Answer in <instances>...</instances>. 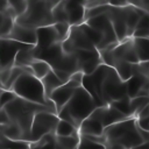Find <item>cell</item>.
Listing matches in <instances>:
<instances>
[{
  "instance_id": "obj_2",
  "label": "cell",
  "mask_w": 149,
  "mask_h": 149,
  "mask_svg": "<svg viewBox=\"0 0 149 149\" xmlns=\"http://www.w3.org/2000/svg\"><path fill=\"white\" fill-rule=\"evenodd\" d=\"M97 107L98 105L92 95L83 86H80L76 90L72 98L58 112L57 115L59 116V119L69 121L79 129L81 122L87 119Z\"/></svg>"
},
{
  "instance_id": "obj_5",
  "label": "cell",
  "mask_w": 149,
  "mask_h": 149,
  "mask_svg": "<svg viewBox=\"0 0 149 149\" xmlns=\"http://www.w3.org/2000/svg\"><path fill=\"white\" fill-rule=\"evenodd\" d=\"M127 97V83L120 78L113 68H111L101 81L98 94V106L111 105L112 102Z\"/></svg>"
},
{
  "instance_id": "obj_19",
  "label": "cell",
  "mask_w": 149,
  "mask_h": 149,
  "mask_svg": "<svg viewBox=\"0 0 149 149\" xmlns=\"http://www.w3.org/2000/svg\"><path fill=\"white\" fill-rule=\"evenodd\" d=\"M42 84H43V87H44V93H45V99L48 101H51L50 100V95L52 94V92L58 88L59 86H62L64 83L56 76V73L54 72V70H51L43 79H41Z\"/></svg>"
},
{
  "instance_id": "obj_21",
  "label": "cell",
  "mask_w": 149,
  "mask_h": 149,
  "mask_svg": "<svg viewBox=\"0 0 149 149\" xmlns=\"http://www.w3.org/2000/svg\"><path fill=\"white\" fill-rule=\"evenodd\" d=\"M31 68V71H33V74L38 78V79H43L51 70L52 68L50 66V64L43 59H35L30 65Z\"/></svg>"
},
{
  "instance_id": "obj_9",
  "label": "cell",
  "mask_w": 149,
  "mask_h": 149,
  "mask_svg": "<svg viewBox=\"0 0 149 149\" xmlns=\"http://www.w3.org/2000/svg\"><path fill=\"white\" fill-rule=\"evenodd\" d=\"M72 54L76 55L78 59L79 71H81L84 74H90L93 71H95L101 64V55L98 49L94 50H76Z\"/></svg>"
},
{
  "instance_id": "obj_3",
  "label": "cell",
  "mask_w": 149,
  "mask_h": 149,
  "mask_svg": "<svg viewBox=\"0 0 149 149\" xmlns=\"http://www.w3.org/2000/svg\"><path fill=\"white\" fill-rule=\"evenodd\" d=\"M56 2H48V1H36L30 0L28 1V7L26 12L17 16L15 22L37 29L41 27L52 26L55 24L54 16H52V9L58 3Z\"/></svg>"
},
{
  "instance_id": "obj_28",
  "label": "cell",
  "mask_w": 149,
  "mask_h": 149,
  "mask_svg": "<svg viewBox=\"0 0 149 149\" xmlns=\"http://www.w3.org/2000/svg\"><path fill=\"white\" fill-rule=\"evenodd\" d=\"M24 72H26L24 68L13 66V68H12V71H10L9 79H8V81L3 85V90H6V91H10V90H12V87H13V85L15 84V81L19 79V77H20L22 73H24Z\"/></svg>"
},
{
  "instance_id": "obj_18",
  "label": "cell",
  "mask_w": 149,
  "mask_h": 149,
  "mask_svg": "<svg viewBox=\"0 0 149 149\" xmlns=\"http://www.w3.org/2000/svg\"><path fill=\"white\" fill-rule=\"evenodd\" d=\"M36 59L35 57V45H27L26 48L19 50V52L15 56L14 61V66H29Z\"/></svg>"
},
{
  "instance_id": "obj_43",
  "label": "cell",
  "mask_w": 149,
  "mask_h": 149,
  "mask_svg": "<svg viewBox=\"0 0 149 149\" xmlns=\"http://www.w3.org/2000/svg\"><path fill=\"white\" fill-rule=\"evenodd\" d=\"M73 149H77V148H73Z\"/></svg>"
},
{
  "instance_id": "obj_10",
  "label": "cell",
  "mask_w": 149,
  "mask_h": 149,
  "mask_svg": "<svg viewBox=\"0 0 149 149\" xmlns=\"http://www.w3.org/2000/svg\"><path fill=\"white\" fill-rule=\"evenodd\" d=\"M64 9L68 17V23L73 26H79L85 22L87 0H63Z\"/></svg>"
},
{
  "instance_id": "obj_41",
  "label": "cell",
  "mask_w": 149,
  "mask_h": 149,
  "mask_svg": "<svg viewBox=\"0 0 149 149\" xmlns=\"http://www.w3.org/2000/svg\"><path fill=\"white\" fill-rule=\"evenodd\" d=\"M148 105H149V95H148Z\"/></svg>"
},
{
  "instance_id": "obj_36",
  "label": "cell",
  "mask_w": 149,
  "mask_h": 149,
  "mask_svg": "<svg viewBox=\"0 0 149 149\" xmlns=\"http://www.w3.org/2000/svg\"><path fill=\"white\" fill-rule=\"evenodd\" d=\"M106 3H108L107 0H87V9L88 8H92V7L106 5Z\"/></svg>"
},
{
  "instance_id": "obj_27",
  "label": "cell",
  "mask_w": 149,
  "mask_h": 149,
  "mask_svg": "<svg viewBox=\"0 0 149 149\" xmlns=\"http://www.w3.org/2000/svg\"><path fill=\"white\" fill-rule=\"evenodd\" d=\"M77 149H106V147L104 144L90 139L88 136L80 135Z\"/></svg>"
},
{
  "instance_id": "obj_14",
  "label": "cell",
  "mask_w": 149,
  "mask_h": 149,
  "mask_svg": "<svg viewBox=\"0 0 149 149\" xmlns=\"http://www.w3.org/2000/svg\"><path fill=\"white\" fill-rule=\"evenodd\" d=\"M36 35H37V43L35 45L36 51L47 50V49L51 48L52 45L62 42L54 24L37 28L36 29Z\"/></svg>"
},
{
  "instance_id": "obj_12",
  "label": "cell",
  "mask_w": 149,
  "mask_h": 149,
  "mask_svg": "<svg viewBox=\"0 0 149 149\" xmlns=\"http://www.w3.org/2000/svg\"><path fill=\"white\" fill-rule=\"evenodd\" d=\"M90 116L94 120L100 121L105 128L111 126V125H114L116 122L129 119L126 114H123L122 112H120L119 109H116L112 105H105V106L97 107Z\"/></svg>"
},
{
  "instance_id": "obj_11",
  "label": "cell",
  "mask_w": 149,
  "mask_h": 149,
  "mask_svg": "<svg viewBox=\"0 0 149 149\" xmlns=\"http://www.w3.org/2000/svg\"><path fill=\"white\" fill-rule=\"evenodd\" d=\"M105 50H107L113 58L121 59L130 64H137L141 62L133 38H128L123 42H120L114 49H105Z\"/></svg>"
},
{
  "instance_id": "obj_29",
  "label": "cell",
  "mask_w": 149,
  "mask_h": 149,
  "mask_svg": "<svg viewBox=\"0 0 149 149\" xmlns=\"http://www.w3.org/2000/svg\"><path fill=\"white\" fill-rule=\"evenodd\" d=\"M52 16H54V21L55 23L57 22H63V23H68V17H66V13L64 9V5H63V0H61L52 9Z\"/></svg>"
},
{
  "instance_id": "obj_38",
  "label": "cell",
  "mask_w": 149,
  "mask_h": 149,
  "mask_svg": "<svg viewBox=\"0 0 149 149\" xmlns=\"http://www.w3.org/2000/svg\"><path fill=\"white\" fill-rule=\"evenodd\" d=\"M3 19H5V14L0 12V27H1V24H2V22H3Z\"/></svg>"
},
{
  "instance_id": "obj_6",
  "label": "cell",
  "mask_w": 149,
  "mask_h": 149,
  "mask_svg": "<svg viewBox=\"0 0 149 149\" xmlns=\"http://www.w3.org/2000/svg\"><path fill=\"white\" fill-rule=\"evenodd\" d=\"M90 27H92L94 30H97L102 41H101V44L100 47L98 48L99 51L101 50H105L109 47H116L120 42L116 37V34L114 31V28H113V24L109 20V17L107 16V14H100V15H97L94 17H91V19H87L85 21Z\"/></svg>"
},
{
  "instance_id": "obj_24",
  "label": "cell",
  "mask_w": 149,
  "mask_h": 149,
  "mask_svg": "<svg viewBox=\"0 0 149 149\" xmlns=\"http://www.w3.org/2000/svg\"><path fill=\"white\" fill-rule=\"evenodd\" d=\"M55 134L57 136H72V135L79 134V129L76 128L69 121H65V120H62L61 119L59 122H58V125H57V127H56Z\"/></svg>"
},
{
  "instance_id": "obj_26",
  "label": "cell",
  "mask_w": 149,
  "mask_h": 149,
  "mask_svg": "<svg viewBox=\"0 0 149 149\" xmlns=\"http://www.w3.org/2000/svg\"><path fill=\"white\" fill-rule=\"evenodd\" d=\"M148 106V97H136L130 99V114L136 118L140 112H142Z\"/></svg>"
},
{
  "instance_id": "obj_32",
  "label": "cell",
  "mask_w": 149,
  "mask_h": 149,
  "mask_svg": "<svg viewBox=\"0 0 149 149\" xmlns=\"http://www.w3.org/2000/svg\"><path fill=\"white\" fill-rule=\"evenodd\" d=\"M54 26H55V28H56V30H57V33H58V35L61 37V41L63 42L64 40H66L68 36H69L71 26L69 23H63V22H57Z\"/></svg>"
},
{
  "instance_id": "obj_34",
  "label": "cell",
  "mask_w": 149,
  "mask_h": 149,
  "mask_svg": "<svg viewBox=\"0 0 149 149\" xmlns=\"http://www.w3.org/2000/svg\"><path fill=\"white\" fill-rule=\"evenodd\" d=\"M10 71H12V68H3L0 72V83L2 84V88H3V85L8 81L9 79V76H10Z\"/></svg>"
},
{
  "instance_id": "obj_15",
  "label": "cell",
  "mask_w": 149,
  "mask_h": 149,
  "mask_svg": "<svg viewBox=\"0 0 149 149\" xmlns=\"http://www.w3.org/2000/svg\"><path fill=\"white\" fill-rule=\"evenodd\" d=\"M127 93L128 97L136 98V97H148L149 95V77L141 74V73H134L130 79L127 81Z\"/></svg>"
},
{
  "instance_id": "obj_35",
  "label": "cell",
  "mask_w": 149,
  "mask_h": 149,
  "mask_svg": "<svg viewBox=\"0 0 149 149\" xmlns=\"http://www.w3.org/2000/svg\"><path fill=\"white\" fill-rule=\"evenodd\" d=\"M54 72L56 73V76L65 84V83H68L70 79H71V73H69V72H66V71H63V70H54Z\"/></svg>"
},
{
  "instance_id": "obj_4",
  "label": "cell",
  "mask_w": 149,
  "mask_h": 149,
  "mask_svg": "<svg viewBox=\"0 0 149 149\" xmlns=\"http://www.w3.org/2000/svg\"><path fill=\"white\" fill-rule=\"evenodd\" d=\"M10 91H13L17 97L27 101L55 107V104L52 101H48L45 99L44 87L41 79L36 78L34 74L29 72L22 73L19 77V79L15 81Z\"/></svg>"
},
{
  "instance_id": "obj_25",
  "label": "cell",
  "mask_w": 149,
  "mask_h": 149,
  "mask_svg": "<svg viewBox=\"0 0 149 149\" xmlns=\"http://www.w3.org/2000/svg\"><path fill=\"white\" fill-rule=\"evenodd\" d=\"M55 140H56L55 133L48 134L36 142H31L29 149H56L55 148Z\"/></svg>"
},
{
  "instance_id": "obj_17",
  "label": "cell",
  "mask_w": 149,
  "mask_h": 149,
  "mask_svg": "<svg viewBox=\"0 0 149 149\" xmlns=\"http://www.w3.org/2000/svg\"><path fill=\"white\" fill-rule=\"evenodd\" d=\"M105 127L104 125L98 121L92 119L91 116H88L87 119H85L80 127H79V134L80 135H94V136H101L104 134Z\"/></svg>"
},
{
  "instance_id": "obj_23",
  "label": "cell",
  "mask_w": 149,
  "mask_h": 149,
  "mask_svg": "<svg viewBox=\"0 0 149 149\" xmlns=\"http://www.w3.org/2000/svg\"><path fill=\"white\" fill-rule=\"evenodd\" d=\"M133 37L134 38H149V13L148 12H146L141 16Z\"/></svg>"
},
{
  "instance_id": "obj_42",
  "label": "cell",
  "mask_w": 149,
  "mask_h": 149,
  "mask_svg": "<svg viewBox=\"0 0 149 149\" xmlns=\"http://www.w3.org/2000/svg\"><path fill=\"white\" fill-rule=\"evenodd\" d=\"M147 142H148V143H149V137H148V140H147Z\"/></svg>"
},
{
  "instance_id": "obj_33",
  "label": "cell",
  "mask_w": 149,
  "mask_h": 149,
  "mask_svg": "<svg viewBox=\"0 0 149 149\" xmlns=\"http://www.w3.org/2000/svg\"><path fill=\"white\" fill-rule=\"evenodd\" d=\"M16 97L17 95L13 91H6V90H3L1 92V94H0V108H2L5 105H7L8 102H10Z\"/></svg>"
},
{
  "instance_id": "obj_16",
  "label": "cell",
  "mask_w": 149,
  "mask_h": 149,
  "mask_svg": "<svg viewBox=\"0 0 149 149\" xmlns=\"http://www.w3.org/2000/svg\"><path fill=\"white\" fill-rule=\"evenodd\" d=\"M6 38H9V40L23 43V44H28V45H36L37 43L36 29L20 24L17 22H15L12 31Z\"/></svg>"
},
{
  "instance_id": "obj_1",
  "label": "cell",
  "mask_w": 149,
  "mask_h": 149,
  "mask_svg": "<svg viewBox=\"0 0 149 149\" xmlns=\"http://www.w3.org/2000/svg\"><path fill=\"white\" fill-rule=\"evenodd\" d=\"M102 136L106 149H132L146 143L136 118H129L106 127Z\"/></svg>"
},
{
  "instance_id": "obj_22",
  "label": "cell",
  "mask_w": 149,
  "mask_h": 149,
  "mask_svg": "<svg viewBox=\"0 0 149 149\" xmlns=\"http://www.w3.org/2000/svg\"><path fill=\"white\" fill-rule=\"evenodd\" d=\"M30 142L10 140L0 133V149H29Z\"/></svg>"
},
{
  "instance_id": "obj_37",
  "label": "cell",
  "mask_w": 149,
  "mask_h": 149,
  "mask_svg": "<svg viewBox=\"0 0 149 149\" xmlns=\"http://www.w3.org/2000/svg\"><path fill=\"white\" fill-rule=\"evenodd\" d=\"M132 149H149V143L146 142V143L140 144V146H137V147H134V148H132Z\"/></svg>"
},
{
  "instance_id": "obj_31",
  "label": "cell",
  "mask_w": 149,
  "mask_h": 149,
  "mask_svg": "<svg viewBox=\"0 0 149 149\" xmlns=\"http://www.w3.org/2000/svg\"><path fill=\"white\" fill-rule=\"evenodd\" d=\"M112 106H114L116 109H119L120 112H122L123 114H126L128 118H133L132 114H130V98L127 97V98H123L121 100H118V101H114L111 104Z\"/></svg>"
},
{
  "instance_id": "obj_40",
  "label": "cell",
  "mask_w": 149,
  "mask_h": 149,
  "mask_svg": "<svg viewBox=\"0 0 149 149\" xmlns=\"http://www.w3.org/2000/svg\"><path fill=\"white\" fill-rule=\"evenodd\" d=\"M148 62H149V41H148Z\"/></svg>"
},
{
  "instance_id": "obj_20",
  "label": "cell",
  "mask_w": 149,
  "mask_h": 149,
  "mask_svg": "<svg viewBox=\"0 0 149 149\" xmlns=\"http://www.w3.org/2000/svg\"><path fill=\"white\" fill-rule=\"evenodd\" d=\"M80 134L72 135V136H57L55 140V148L56 149H73L78 147Z\"/></svg>"
},
{
  "instance_id": "obj_8",
  "label": "cell",
  "mask_w": 149,
  "mask_h": 149,
  "mask_svg": "<svg viewBox=\"0 0 149 149\" xmlns=\"http://www.w3.org/2000/svg\"><path fill=\"white\" fill-rule=\"evenodd\" d=\"M83 78H84V73L81 71H78L71 76V79L68 83L63 84L62 86H59L52 92V94L50 95V100L55 104L57 114L69 102V100L74 94L76 90L81 86Z\"/></svg>"
},
{
  "instance_id": "obj_39",
  "label": "cell",
  "mask_w": 149,
  "mask_h": 149,
  "mask_svg": "<svg viewBox=\"0 0 149 149\" xmlns=\"http://www.w3.org/2000/svg\"><path fill=\"white\" fill-rule=\"evenodd\" d=\"M36 1H48V2H56V1H61V0H36Z\"/></svg>"
},
{
  "instance_id": "obj_13",
  "label": "cell",
  "mask_w": 149,
  "mask_h": 149,
  "mask_svg": "<svg viewBox=\"0 0 149 149\" xmlns=\"http://www.w3.org/2000/svg\"><path fill=\"white\" fill-rule=\"evenodd\" d=\"M28 44H23L9 38H0V65L1 68H13L15 56L19 50L26 48Z\"/></svg>"
},
{
  "instance_id": "obj_30",
  "label": "cell",
  "mask_w": 149,
  "mask_h": 149,
  "mask_svg": "<svg viewBox=\"0 0 149 149\" xmlns=\"http://www.w3.org/2000/svg\"><path fill=\"white\" fill-rule=\"evenodd\" d=\"M6 1L9 6V8H12L14 10L16 17L22 15L28 7V0H6Z\"/></svg>"
},
{
  "instance_id": "obj_7",
  "label": "cell",
  "mask_w": 149,
  "mask_h": 149,
  "mask_svg": "<svg viewBox=\"0 0 149 149\" xmlns=\"http://www.w3.org/2000/svg\"><path fill=\"white\" fill-rule=\"evenodd\" d=\"M59 116L51 112H38L33 120L30 132V143L41 140L43 136L55 133L59 122Z\"/></svg>"
}]
</instances>
